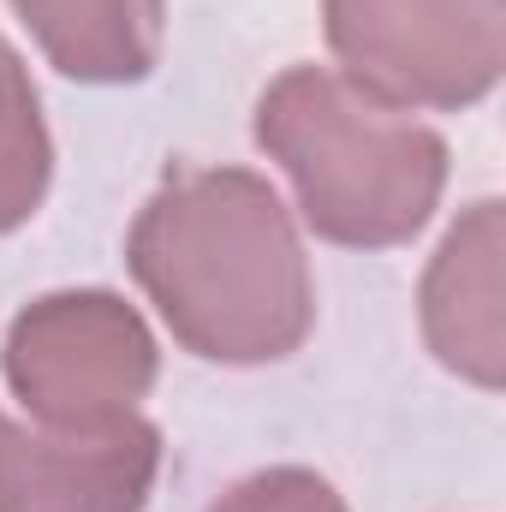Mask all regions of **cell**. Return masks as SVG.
Masks as SVG:
<instances>
[{
	"label": "cell",
	"instance_id": "2",
	"mask_svg": "<svg viewBox=\"0 0 506 512\" xmlns=\"http://www.w3.org/2000/svg\"><path fill=\"white\" fill-rule=\"evenodd\" d=\"M256 143L286 167L304 221L358 251L405 245L447 185V143L328 66H292L262 90Z\"/></svg>",
	"mask_w": 506,
	"mask_h": 512
},
{
	"label": "cell",
	"instance_id": "5",
	"mask_svg": "<svg viewBox=\"0 0 506 512\" xmlns=\"http://www.w3.org/2000/svg\"><path fill=\"white\" fill-rule=\"evenodd\" d=\"M161 435L131 411L102 429H6L0 512H143Z\"/></svg>",
	"mask_w": 506,
	"mask_h": 512
},
{
	"label": "cell",
	"instance_id": "1",
	"mask_svg": "<svg viewBox=\"0 0 506 512\" xmlns=\"http://www.w3.org/2000/svg\"><path fill=\"white\" fill-rule=\"evenodd\" d=\"M126 256L173 340L197 358L274 364L316 322L298 227L251 167H209L155 191Z\"/></svg>",
	"mask_w": 506,
	"mask_h": 512
},
{
	"label": "cell",
	"instance_id": "10",
	"mask_svg": "<svg viewBox=\"0 0 506 512\" xmlns=\"http://www.w3.org/2000/svg\"><path fill=\"white\" fill-rule=\"evenodd\" d=\"M6 429H12V423H6V417H0V447H6Z\"/></svg>",
	"mask_w": 506,
	"mask_h": 512
},
{
	"label": "cell",
	"instance_id": "4",
	"mask_svg": "<svg viewBox=\"0 0 506 512\" xmlns=\"http://www.w3.org/2000/svg\"><path fill=\"white\" fill-rule=\"evenodd\" d=\"M6 382L42 429H102L149 393L155 340L114 292H54L12 322Z\"/></svg>",
	"mask_w": 506,
	"mask_h": 512
},
{
	"label": "cell",
	"instance_id": "8",
	"mask_svg": "<svg viewBox=\"0 0 506 512\" xmlns=\"http://www.w3.org/2000/svg\"><path fill=\"white\" fill-rule=\"evenodd\" d=\"M48 126L36 108V84L12 42H0V233L24 227L48 191Z\"/></svg>",
	"mask_w": 506,
	"mask_h": 512
},
{
	"label": "cell",
	"instance_id": "3",
	"mask_svg": "<svg viewBox=\"0 0 506 512\" xmlns=\"http://www.w3.org/2000/svg\"><path fill=\"white\" fill-rule=\"evenodd\" d=\"M322 18L340 78L393 114L471 108L501 78V0H328Z\"/></svg>",
	"mask_w": 506,
	"mask_h": 512
},
{
	"label": "cell",
	"instance_id": "9",
	"mask_svg": "<svg viewBox=\"0 0 506 512\" xmlns=\"http://www.w3.org/2000/svg\"><path fill=\"white\" fill-rule=\"evenodd\" d=\"M209 512H346V501H340L334 483H322L316 471L280 465V471H262L251 483L227 489Z\"/></svg>",
	"mask_w": 506,
	"mask_h": 512
},
{
	"label": "cell",
	"instance_id": "7",
	"mask_svg": "<svg viewBox=\"0 0 506 512\" xmlns=\"http://www.w3.org/2000/svg\"><path fill=\"white\" fill-rule=\"evenodd\" d=\"M36 48L78 84H137L161 60L167 0H12Z\"/></svg>",
	"mask_w": 506,
	"mask_h": 512
},
{
	"label": "cell",
	"instance_id": "6",
	"mask_svg": "<svg viewBox=\"0 0 506 512\" xmlns=\"http://www.w3.org/2000/svg\"><path fill=\"white\" fill-rule=\"evenodd\" d=\"M501 203H471L423 274V334L429 352L477 387L506 376V286H501Z\"/></svg>",
	"mask_w": 506,
	"mask_h": 512
}]
</instances>
